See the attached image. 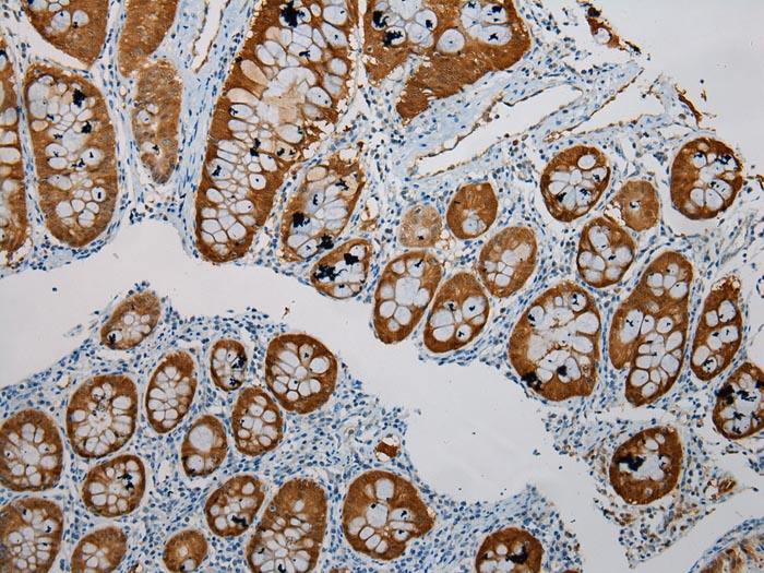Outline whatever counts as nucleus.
<instances>
[{
    "mask_svg": "<svg viewBox=\"0 0 764 573\" xmlns=\"http://www.w3.org/2000/svg\"><path fill=\"white\" fill-rule=\"evenodd\" d=\"M0 481L13 492H41L59 481L63 444L55 421L25 408L8 417L0 430Z\"/></svg>",
    "mask_w": 764,
    "mask_h": 573,
    "instance_id": "12",
    "label": "nucleus"
},
{
    "mask_svg": "<svg viewBox=\"0 0 764 573\" xmlns=\"http://www.w3.org/2000/svg\"><path fill=\"white\" fill-rule=\"evenodd\" d=\"M458 0L368 1L363 14V65L381 84L410 57H426L452 22Z\"/></svg>",
    "mask_w": 764,
    "mask_h": 573,
    "instance_id": "7",
    "label": "nucleus"
},
{
    "mask_svg": "<svg viewBox=\"0 0 764 573\" xmlns=\"http://www.w3.org/2000/svg\"><path fill=\"white\" fill-rule=\"evenodd\" d=\"M373 254L372 243L353 238L325 253L308 273L313 288L336 300L359 295L367 283Z\"/></svg>",
    "mask_w": 764,
    "mask_h": 573,
    "instance_id": "25",
    "label": "nucleus"
},
{
    "mask_svg": "<svg viewBox=\"0 0 764 573\" xmlns=\"http://www.w3.org/2000/svg\"><path fill=\"white\" fill-rule=\"evenodd\" d=\"M498 206V198L491 183H467L452 198L445 214L446 225L459 240L478 238L494 223Z\"/></svg>",
    "mask_w": 764,
    "mask_h": 573,
    "instance_id": "28",
    "label": "nucleus"
},
{
    "mask_svg": "<svg viewBox=\"0 0 764 573\" xmlns=\"http://www.w3.org/2000/svg\"><path fill=\"white\" fill-rule=\"evenodd\" d=\"M128 551V537L117 526L92 530L81 538L70 560L73 573H108L115 571Z\"/></svg>",
    "mask_w": 764,
    "mask_h": 573,
    "instance_id": "30",
    "label": "nucleus"
},
{
    "mask_svg": "<svg viewBox=\"0 0 764 573\" xmlns=\"http://www.w3.org/2000/svg\"><path fill=\"white\" fill-rule=\"evenodd\" d=\"M366 178L357 159L334 155L311 167L282 215L280 240L301 263L332 243L346 228Z\"/></svg>",
    "mask_w": 764,
    "mask_h": 573,
    "instance_id": "6",
    "label": "nucleus"
},
{
    "mask_svg": "<svg viewBox=\"0 0 764 573\" xmlns=\"http://www.w3.org/2000/svg\"><path fill=\"white\" fill-rule=\"evenodd\" d=\"M601 331L592 294L562 280L524 310L509 339V359L522 381L547 401L586 397L598 381Z\"/></svg>",
    "mask_w": 764,
    "mask_h": 573,
    "instance_id": "2",
    "label": "nucleus"
},
{
    "mask_svg": "<svg viewBox=\"0 0 764 573\" xmlns=\"http://www.w3.org/2000/svg\"><path fill=\"white\" fill-rule=\"evenodd\" d=\"M230 426L238 452L250 457L273 451L284 438L279 405L260 386H248L239 393Z\"/></svg>",
    "mask_w": 764,
    "mask_h": 573,
    "instance_id": "23",
    "label": "nucleus"
},
{
    "mask_svg": "<svg viewBox=\"0 0 764 573\" xmlns=\"http://www.w3.org/2000/svg\"><path fill=\"white\" fill-rule=\"evenodd\" d=\"M544 547L530 532L503 526L489 533L479 544L474 568L476 572H539Z\"/></svg>",
    "mask_w": 764,
    "mask_h": 573,
    "instance_id": "26",
    "label": "nucleus"
},
{
    "mask_svg": "<svg viewBox=\"0 0 764 573\" xmlns=\"http://www.w3.org/2000/svg\"><path fill=\"white\" fill-rule=\"evenodd\" d=\"M264 499L265 488L259 477L251 474L230 477L205 502L210 530L220 538L240 536L253 523Z\"/></svg>",
    "mask_w": 764,
    "mask_h": 573,
    "instance_id": "24",
    "label": "nucleus"
},
{
    "mask_svg": "<svg viewBox=\"0 0 764 573\" xmlns=\"http://www.w3.org/2000/svg\"><path fill=\"white\" fill-rule=\"evenodd\" d=\"M338 362L319 339L305 333L274 337L266 349L264 380L278 405L308 415L325 405L335 391Z\"/></svg>",
    "mask_w": 764,
    "mask_h": 573,
    "instance_id": "10",
    "label": "nucleus"
},
{
    "mask_svg": "<svg viewBox=\"0 0 764 573\" xmlns=\"http://www.w3.org/2000/svg\"><path fill=\"white\" fill-rule=\"evenodd\" d=\"M623 224L643 232L654 228L660 219V201L656 188L647 180H629L611 200Z\"/></svg>",
    "mask_w": 764,
    "mask_h": 573,
    "instance_id": "31",
    "label": "nucleus"
},
{
    "mask_svg": "<svg viewBox=\"0 0 764 573\" xmlns=\"http://www.w3.org/2000/svg\"><path fill=\"white\" fill-rule=\"evenodd\" d=\"M442 278L438 258L413 250L392 259L384 267L373 296L372 325L386 345L406 339L421 321Z\"/></svg>",
    "mask_w": 764,
    "mask_h": 573,
    "instance_id": "11",
    "label": "nucleus"
},
{
    "mask_svg": "<svg viewBox=\"0 0 764 573\" xmlns=\"http://www.w3.org/2000/svg\"><path fill=\"white\" fill-rule=\"evenodd\" d=\"M327 525V498L317 481L284 482L267 503L246 546L254 573H306L315 569Z\"/></svg>",
    "mask_w": 764,
    "mask_h": 573,
    "instance_id": "5",
    "label": "nucleus"
},
{
    "mask_svg": "<svg viewBox=\"0 0 764 573\" xmlns=\"http://www.w3.org/2000/svg\"><path fill=\"white\" fill-rule=\"evenodd\" d=\"M139 395L134 381L120 373L86 379L72 393L65 410L71 449L98 459L123 447L135 432Z\"/></svg>",
    "mask_w": 764,
    "mask_h": 573,
    "instance_id": "8",
    "label": "nucleus"
},
{
    "mask_svg": "<svg viewBox=\"0 0 764 573\" xmlns=\"http://www.w3.org/2000/svg\"><path fill=\"white\" fill-rule=\"evenodd\" d=\"M741 279L726 274L712 284L704 299L690 354V368L702 382L726 371L741 347Z\"/></svg>",
    "mask_w": 764,
    "mask_h": 573,
    "instance_id": "16",
    "label": "nucleus"
},
{
    "mask_svg": "<svg viewBox=\"0 0 764 573\" xmlns=\"http://www.w3.org/2000/svg\"><path fill=\"white\" fill-rule=\"evenodd\" d=\"M683 450L678 431L657 426L623 442L609 466V480L629 504L646 505L667 496L678 484Z\"/></svg>",
    "mask_w": 764,
    "mask_h": 573,
    "instance_id": "13",
    "label": "nucleus"
},
{
    "mask_svg": "<svg viewBox=\"0 0 764 573\" xmlns=\"http://www.w3.org/2000/svg\"><path fill=\"white\" fill-rule=\"evenodd\" d=\"M743 166L724 142L700 136L685 143L670 169L672 206L692 220H707L726 212L743 184Z\"/></svg>",
    "mask_w": 764,
    "mask_h": 573,
    "instance_id": "9",
    "label": "nucleus"
},
{
    "mask_svg": "<svg viewBox=\"0 0 764 573\" xmlns=\"http://www.w3.org/2000/svg\"><path fill=\"white\" fill-rule=\"evenodd\" d=\"M635 256V240L612 216L594 217L582 228L575 263L589 287L605 289L619 284Z\"/></svg>",
    "mask_w": 764,
    "mask_h": 573,
    "instance_id": "18",
    "label": "nucleus"
},
{
    "mask_svg": "<svg viewBox=\"0 0 764 573\" xmlns=\"http://www.w3.org/2000/svg\"><path fill=\"white\" fill-rule=\"evenodd\" d=\"M442 229V217L437 208L428 204H418L403 216L398 241L406 248H432L440 241Z\"/></svg>",
    "mask_w": 764,
    "mask_h": 573,
    "instance_id": "34",
    "label": "nucleus"
},
{
    "mask_svg": "<svg viewBox=\"0 0 764 573\" xmlns=\"http://www.w3.org/2000/svg\"><path fill=\"white\" fill-rule=\"evenodd\" d=\"M693 279L690 260L667 250L646 266L612 315L608 356L616 370L628 369L624 396L634 407L658 401L681 374Z\"/></svg>",
    "mask_w": 764,
    "mask_h": 573,
    "instance_id": "1",
    "label": "nucleus"
},
{
    "mask_svg": "<svg viewBox=\"0 0 764 573\" xmlns=\"http://www.w3.org/2000/svg\"><path fill=\"white\" fill-rule=\"evenodd\" d=\"M196 387L192 356L186 350L167 354L151 375L144 395L146 418L156 433L166 434L183 420Z\"/></svg>",
    "mask_w": 764,
    "mask_h": 573,
    "instance_id": "21",
    "label": "nucleus"
},
{
    "mask_svg": "<svg viewBox=\"0 0 764 573\" xmlns=\"http://www.w3.org/2000/svg\"><path fill=\"white\" fill-rule=\"evenodd\" d=\"M532 47L527 24L513 1L458 0L452 22L408 76L396 108L404 120L516 64Z\"/></svg>",
    "mask_w": 764,
    "mask_h": 573,
    "instance_id": "3",
    "label": "nucleus"
},
{
    "mask_svg": "<svg viewBox=\"0 0 764 573\" xmlns=\"http://www.w3.org/2000/svg\"><path fill=\"white\" fill-rule=\"evenodd\" d=\"M208 556L205 535L193 528L172 535L163 550V563L169 572H191L196 570Z\"/></svg>",
    "mask_w": 764,
    "mask_h": 573,
    "instance_id": "35",
    "label": "nucleus"
},
{
    "mask_svg": "<svg viewBox=\"0 0 764 573\" xmlns=\"http://www.w3.org/2000/svg\"><path fill=\"white\" fill-rule=\"evenodd\" d=\"M611 167L595 146L577 144L554 155L540 176L539 189L548 213L558 222L585 216L609 186Z\"/></svg>",
    "mask_w": 764,
    "mask_h": 573,
    "instance_id": "15",
    "label": "nucleus"
},
{
    "mask_svg": "<svg viewBox=\"0 0 764 573\" xmlns=\"http://www.w3.org/2000/svg\"><path fill=\"white\" fill-rule=\"evenodd\" d=\"M60 506L47 499L27 497L1 509L2 573H46L60 551L63 537Z\"/></svg>",
    "mask_w": 764,
    "mask_h": 573,
    "instance_id": "14",
    "label": "nucleus"
},
{
    "mask_svg": "<svg viewBox=\"0 0 764 573\" xmlns=\"http://www.w3.org/2000/svg\"><path fill=\"white\" fill-rule=\"evenodd\" d=\"M538 244L533 229L522 225L498 231L482 247L477 271L486 290L509 298L521 290L537 266Z\"/></svg>",
    "mask_w": 764,
    "mask_h": 573,
    "instance_id": "19",
    "label": "nucleus"
},
{
    "mask_svg": "<svg viewBox=\"0 0 764 573\" xmlns=\"http://www.w3.org/2000/svg\"><path fill=\"white\" fill-rule=\"evenodd\" d=\"M228 439L222 421L210 414L200 416L190 426L181 442L180 459L189 478L212 475L224 463Z\"/></svg>",
    "mask_w": 764,
    "mask_h": 573,
    "instance_id": "29",
    "label": "nucleus"
},
{
    "mask_svg": "<svg viewBox=\"0 0 764 573\" xmlns=\"http://www.w3.org/2000/svg\"><path fill=\"white\" fill-rule=\"evenodd\" d=\"M489 313V299L476 276L455 273L434 296L422 331L426 349L446 354L465 347L482 332Z\"/></svg>",
    "mask_w": 764,
    "mask_h": 573,
    "instance_id": "17",
    "label": "nucleus"
},
{
    "mask_svg": "<svg viewBox=\"0 0 764 573\" xmlns=\"http://www.w3.org/2000/svg\"><path fill=\"white\" fill-rule=\"evenodd\" d=\"M248 355L244 346L234 338L216 341L210 353V374L216 387L234 392L246 381Z\"/></svg>",
    "mask_w": 764,
    "mask_h": 573,
    "instance_id": "32",
    "label": "nucleus"
},
{
    "mask_svg": "<svg viewBox=\"0 0 764 573\" xmlns=\"http://www.w3.org/2000/svg\"><path fill=\"white\" fill-rule=\"evenodd\" d=\"M26 210L22 180L1 179V249L12 253L25 241Z\"/></svg>",
    "mask_w": 764,
    "mask_h": 573,
    "instance_id": "33",
    "label": "nucleus"
},
{
    "mask_svg": "<svg viewBox=\"0 0 764 573\" xmlns=\"http://www.w3.org/2000/svg\"><path fill=\"white\" fill-rule=\"evenodd\" d=\"M145 489L146 471L141 458L121 454L91 468L82 485L81 499L94 515L114 518L132 513Z\"/></svg>",
    "mask_w": 764,
    "mask_h": 573,
    "instance_id": "20",
    "label": "nucleus"
},
{
    "mask_svg": "<svg viewBox=\"0 0 764 573\" xmlns=\"http://www.w3.org/2000/svg\"><path fill=\"white\" fill-rule=\"evenodd\" d=\"M350 548L367 558L393 561L427 535L434 516L421 494L399 474L371 469L348 486L341 514Z\"/></svg>",
    "mask_w": 764,
    "mask_h": 573,
    "instance_id": "4",
    "label": "nucleus"
},
{
    "mask_svg": "<svg viewBox=\"0 0 764 573\" xmlns=\"http://www.w3.org/2000/svg\"><path fill=\"white\" fill-rule=\"evenodd\" d=\"M160 315L162 302L157 294L148 289L131 294L103 324L100 343L111 350L133 349L152 335Z\"/></svg>",
    "mask_w": 764,
    "mask_h": 573,
    "instance_id": "27",
    "label": "nucleus"
},
{
    "mask_svg": "<svg viewBox=\"0 0 764 573\" xmlns=\"http://www.w3.org/2000/svg\"><path fill=\"white\" fill-rule=\"evenodd\" d=\"M713 422L727 439H743L759 432L764 421V375L753 362H743L719 389Z\"/></svg>",
    "mask_w": 764,
    "mask_h": 573,
    "instance_id": "22",
    "label": "nucleus"
}]
</instances>
